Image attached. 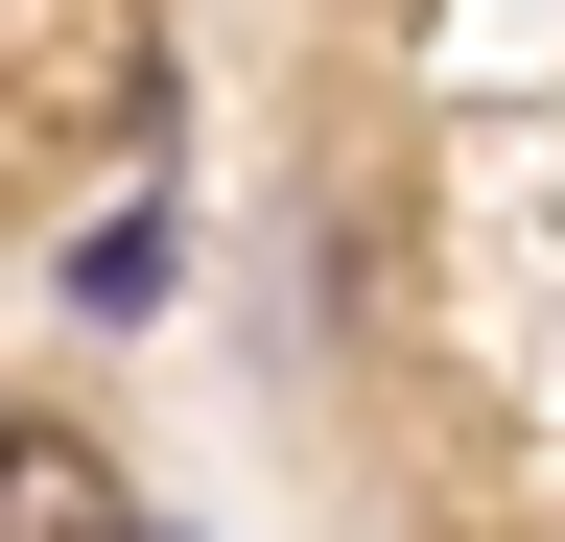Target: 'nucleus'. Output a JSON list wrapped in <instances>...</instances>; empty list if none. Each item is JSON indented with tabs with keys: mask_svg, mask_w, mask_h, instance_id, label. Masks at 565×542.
Masks as SVG:
<instances>
[{
	"mask_svg": "<svg viewBox=\"0 0 565 542\" xmlns=\"http://www.w3.org/2000/svg\"><path fill=\"white\" fill-rule=\"evenodd\" d=\"M0 542H141V496H118L71 425H0Z\"/></svg>",
	"mask_w": 565,
	"mask_h": 542,
	"instance_id": "1",
	"label": "nucleus"
}]
</instances>
